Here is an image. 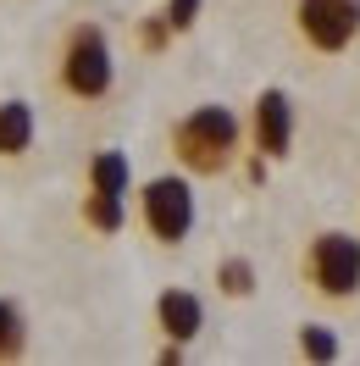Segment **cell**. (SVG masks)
<instances>
[{"mask_svg": "<svg viewBox=\"0 0 360 366\" xmlns=\"http://www.w3.org/2000/svg\"><path fill=\"white\" fill-rule=\"evenodd\" d=\"M239 139H244V122L227 112V106H194L189 117L172 122V156L189 167V172H200V178H216L227 172V161L239 156Z\"/></svg>", "mask_w": 360, "mask_h": 366, "instance_id": "obj_1", "label": "cell"}, {"mask_svg": "<svg viewBox=\"0 0 360 366\" xmlns=\"http://www.w3.org/2000/svg\"><path fill=\"white\" fill-rule=\"evenodd\" d=\"M56 84L67 100H106L116 84V56H111V39L100 23H72L61 34V56H56Z\"/></svg>", "mask_w": 360, "mask_h": 366, "instance_id": "obj_2", "label": "cell"}, {"mask_svg": "<svg viewBox=\"0 0 360 366\" xmlns=\"http://www.w3.org/2000/svg\"><path fill=\"white\" fill-rule=\"evenodd\" d=\"M194 217H200L194 183L183 178V172H161V178H150L139 189V228L150 233L156 244H166V250L194 233Z\"/></svg>", "mask_w": 360, "mask_h": 366, "instance_id": "obj_3", "label": "cell"}, {"mask_svg": "<svg viewBox=\"0 0 360 366\" xmlns=\"http://www.w3.org/2000/svg\"><path fill=\"white\" fill-rule=\"evenodd\" d=\"M305 277H311L316 295L327 300H355L360 295V239L355 233H316L311 255H305Z\"/></svg>", "mask_w": 360, "mask_h": 366, "instance_id": "obj_4", "label": "cell"}, {"mask_svg": "<svg viewBox=\"0 0 360 366\" xmlns=\"http://www.w3.org/2000/svg\"><path fill=\"white\" fill-rule=\"evenodd\" d=\"M294 23H299L311 50L338 56V50L355 45V34H360V0H299Z\"/></svg>", "mask_w": 360, "mask_h": 366, "instance_id": "obj_5", "label": "cell"}, {"mask_svg": "<svg viewBox=\"0 0 360 366\" xmlns=\"http://www.w3.org/2000/svg\"><path fill=\"white\" fill-rule=\"evenodd\" d=\"M249 144L266 161H283L294 150V100L283 89H261V100L249 106Z\"/></svg>", "mask_w": 360, "mask_h": 366, "instance_id": "obj_6", "label": "cell"}, {"mask_svg": "<svg viewBox=\"0 0 360 366\" xmlns=\"http://www.w3.org/2000/svg\"><path fill=\"white\" fill-rule=\"evenodd\" d=\"M156 327H161L172 344L200 339V327H205L200 295H194V289H161V295H156Z\"/></svg>", "mask_w": 360, "mask_h": 366, "instance_id": "obj_7", "label": "cell"}, {"mask_svg": "<svg viewBox=\"0 0 360 366\" xmlns=\"http://www.w3.org/2000/svg\"><path fill=\"white\" fill-rule=\"evenodd\" d=\"M34 134H39L34 106H28V100H0V161L28 156V150H34Z\"/></svg>", "mask_w": 360, "mask_h": 366, "instance_id": "obj_8", "label": "cell"}, {"mask_svg": "<svg viewBox=\"0 0 360 366\" xmlns=\"http://www.w3.org/2000/svg\"><path fill=\"white\" fill-rule=\"evenodd\" d=\"M89 189H94V194H116V200H128V194H134V167H128V156H122V150H94Z\"/></svg>", "mask_w": 360, "mask_h": 366, "instance_id": "obj_9", "label": "cell"}, {"mask_svg": "<svg viewBox=\"0 0 360 366\" xmlns=\"http://www.w3.org/2000/svg\"><path fill=\"white\" fill-rule=\"evenodd\" d=\"M23 350H28V317L17 300L0 295V361H17Z\"/></svg>", "mask_w": 360, "mask_h": 366, "instance_id": "obj_10", "label": "cell"}, {"mask_svg": "<svg viewBox=\"0 0 360 366\" xmlns=\"http://www.w3.org/2000/svg\"><path fill=\"white\" fill-rule=\"evenodd\" d=\"M84 222H89L94 233H122V222H128V200H116V194H84Z\"/></svg>", "mask_w": 360, "mask_h": 366, "instance_id": "obj_11", "label": "cell"}, {"mask_svg": "<svg viewBox=\"0 0 360 366\" xmlns=\"http://www.w3.org/2000/svg\"><path fill=\"white\" fill-rule=\"evenodd\" d=\"M216 283H222V295L244 300V295H255V267H249L244 255H227L222 267H216Z\"/></svg>", "mask_w": 360, "mask_h": 366, "instance_id": "obj_12", "label": "cell"}, {"mask_svg": "<svg viewBox=\"0 0 360 366\" xmlns=\"http://www.w3.org/2000/svg\"><path fill=\"white\" fill-rule=\"evenodd\" d=\"M299 350H305L311 361H338V333L327 322H305V327H299Z\"/></svg>", "mask_w": 360, "mask_h": 366, "instance_id": "obj_13", "label": "cell"}, {"mask_svg": "<svg viewBox=\"0 0 360 366\" xmlns=\"http://www.w3.org/2000/svg\"><path fill=\"white\" fill-rule=\"evenodd\" d=\"M200 6L205 0H166V23H172V34H183V28H194V17H200Z\"/></svg>", "mask_w": 360, "mask_h": 366, "instance_id": "obj_14", "label": "cell"}]
</instances>
